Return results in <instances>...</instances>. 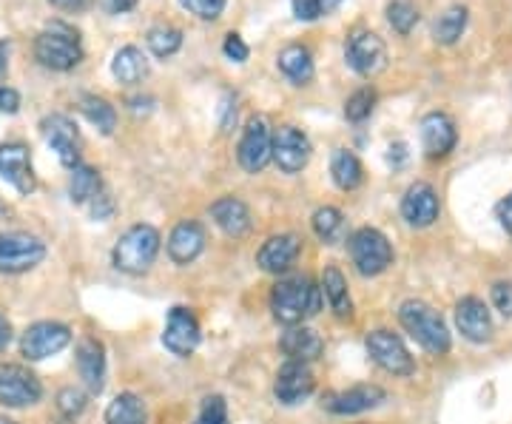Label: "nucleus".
Listing matches in <instances>:
<instances>
[{
	"instance_id": "44",
	"label": "nucleus",
	"mask_w": 512,
	"mask_h": 424,
	"mask_svg": "<svg viewBox=\"0 0 512 424\" xmlns=\"http://www.w3.org/2000/svg\"><path fill=\"white\" fill-rule=\"evenodd\" d=\"M222 52H225V57L228 60H234V63H245L248 60V55H251V49H248V43L242 40L239 35H231L225 37V46H222Z\"/></svg>"
},
{
	"instance_id": "27",
	"label": "nucleus",
	"mask_w": 512,
	"mask_h": 424,
	"mask_svg": "<svg viewBox=\"0 0 512 424\" xmlns=\"http://www.w3.org/2000/svg\"><path fill=\"white\" fill-rule=\"evenodd\" d=\"M276 66H279V72L291 80L293 86H308L313 80V72H316L313 69L311 52L305 46H288V49H282L279 57H276Z\"/></svg>"
},
{
	"instance_id": "18",
	"label": "nucleus",
	"mask_w": 512,
	"mask_h": 424,
	"mask_svg": "<svg viewBox=\"0 0 512 424\" xmlns=\"http://www.w3.org/2000/svg\"><path fill=\"white\" fill-rule=\"evenodd\" d=\"M0 177L9 185H15L20 194H32L37 188L32 154L23 143H3L0 146Z\"/></svg>"
},
{
	"instance_id": "16",
	"label": "nucleus",
	"mask_w": 512,
	"mask_h": 424,
	"mask_svg": "<svg viewBox=\"0 0 512 424\" xmlns=\"http://www.w3.org/2000/svg\"><path fill=\"white\" fill-rule=\"evenodd\" d=\"M74 365H77V373H80L86 390L100 396L106 388V348H103V342L94 336H83L77 342V351H74Z\"/></svg>"
},
{
	"instance_id": "15",
	"label": "nucleus",
	"mask_w": 512,
	"mask_h": 424,
	"mask_svg": "<svg viewBox=\"0 0 512 424\" xmlns=\"http://www.w3.org/2000/svg\"><path fill=\"white\" fill-rule=\"evenodd\" d=\"M311 140L305 131L296 126H282L274 134V163L285 174H299L302 168L311 163Z\"/></svg>"
},
{
	"instance_id": "54",
	"label": "nucleus",
	"mask_w": 512,
	"mask_h": 424,
	"mask_svg": "<svg viewBox=\"0 0 512 424\" xmlns=\"http://www.w3.org/2000/svg\"><path fill=\"white\" fill-rule=\"evenodd\" d=\"M12 217V208L6 203H0V220H9Z\"/></svg>"
},
{
	"instance_id": "14",
	"label": "nucleus",
	"mask_w": 512,
	"mask_h": 424,
	"mask_svg": "<svg viewBox=\"0 0 512 424\" xmlns=\"http://www.w3.org/2000/svg\"><path fill=\"white\" fill-rule=\"evenodd\" d=\"M313 388H316V379H313L311 365H305V362H291L288 359L274 379L276 402L285 407L302 405L313 393Z\"/></svg>"
},
{
	"instance_id": "33",
	"label": "nucleus",
	"mask_w": 512,
	"mask_h": 424,
	"mask_svg": "<svg viewBox=\"0 0 512 424\" xmlns=\"http://www.w3.org/2000/svg\"><path fill=\"white\" fill-rule=\"evenodd\" d=\"M148 49L154 57H171L180 52L183 46V32L177 26H168V23H160V26H151L146 35Z\"/></svg>"
},
{
	"instance_id": "6",
	"label": "nucleus",
	"mask_w": 512,
	"mask_h": 424,
	"mask_svg": "<svg viewBox=\"0 0 512 424\" xmlns=\"http://www.w3.org/2000/svg\"><path fill=\"white\" fill-rule=\"evenodd\" d=\"M46 259V245L35 234L6 231L0 234V271L3 274H26Z\"/></svg>"
},
{
	"instance_id": "10",
	"label": "nucleus",
	"mask_w": 512,
	"mask_h": 424,
	"mask_svg": "<svg viewBox=\"0 0 512 424\" xmlns=\"http://www.w3.org/2000/svg\"><path fill=\"white\" fill-rule=\"evenodd\" d=\"M365 348L367 356H370L382 370L393 373V376H410V373H416L413 356H410V351L404 348L402 339L393 331L367 333Z\"/></svg>"
},
{
	"instance_id": "38",
	"label": "nucleus",
	"mask_w": 512,
	"mask_h": 424,
	"mask_svg": "<svg viewBox=\"0 0 512 424\" xmlns=\"http://www.w3.org/2000/svg\"><path fill=\"white\" fill-rule=\"evenodd\" d=\"M86 402H89V396L80 388L69 385V388H63L57 393V413H60L66 422H74V419L86 410Z\"/></svg>"
},
{
	"instance_id": "47",
	"label": "nucleus",
	"mask_w": 512,
	"mask_h": 424,
	"mask_svg": "<svg viewBox=\"0 0 512 424\" xmlns=\"http://www.w3.org/2000/svg\"><path fill=\"white\" fill-rule=\"evenodd\" d=\"M100 6H103L109 15H123V12L137 6V0H100Z\"/></svg>"
},
{
	"instance_id": "52",
	"label": "nucleus",
	"mask_w": 512,
	"mask_h": 424,
	"mask_svg": "<svg viewBox=\"0 0 512 424\" xmlns=\"http://www.w3.org/2000/svg\"><path fill=\"white\" fill-rule=\"evenodd\" d=\"M151 103H154L151 97H131V100H128V106H131L134 114H140V111H151Z\"/></svg>"
},
{
	"instance_id": "46",
	"label": "nucleus",
	"mask_w": 512,
	"mask_h": 424,
	"mask_svg": "<svg viewBox=\"0 0 512 424\" xmlns=\"http://www.w3.org/2000/svg\"><path fill=\"white\" fill-rule=\"evenodd\" d=\"M234 120H237V100L234 97H225L222 100V131H231Z\"/></svg>"
},
{
	"instance_id": "2",
	"label": "nucleus",
	"mask_w": 512,
	"mask_h": 424,
	"mask_svg": "<svg viewBox=\"0 0 512 424\" xmlns=\"http://www.w3.org/2000/svg\"><path fill=\"white\" fill-rule=\"evenodd\" d=\"M399 322L427 353H433V356L450 353L453 339H450V331H447V322L441 319V314L433 305H427L421 299H407V302L399 305Z\"/></svg>"
},
{
	"instance_id": "50",
	"label": "nucleus",
	"mask_w": 512,
	"mask_h": 424,
	"mask_svg": "<svg viewBox=\"0 0 512 424\" xmlns=\"http://www.w3.org/2000/svg\"><path fill=\"white\" fill-rule=\"evenodd\" d=\"M9 342H12V325H9L6 316H0V351H6Z\"/></svg>"
},
{
	"instance_id": "30",
	"label": "nucleus",
	"mask_w": 512,
	"mask_h": 424,
	"mask_svg": "<svg viewBox=\"0 0 512 424\" xmlns=\"http://www.w3.org/2000/svg\"><path fill=\"white\" fill-rule=\"evenodd\" d=\"M77 109L83 111V117H86L100 134H114V129H117V111H114V106H111L109 100H103V97H97V94H80Z\"/></svg>"
},
{
	"instance_id": "39",
	"label": "nucleus",
	"mask_w": 512,
	"mask_h": 424,
	"mask_svg": "<svg viewBox=\"0 0 512 424\" xmlns=\"http://www.w3.org/2000/svg\"><path fill=\"white\" fill-rule=\"evenodd\" d=\"M345 0H293V15L299 20H316L339 9Z\"/></svg>"
},
{
	"instance_id": "23",
	"label": "nucleus",
	"mask_w": 512,
	"mask_h": 424,
	"mask_svg": "<svg viewBox=\"0 0 512 424\" xmlns=\"http://www.w3.org/2000/svg\"><path fill=\"white\" fill-rule=\"evenodd\" d=\"M387 399L379 385H356V388L333 393L325 399V407L336 416H356V413H367L373 407H379Z\"/></svg>"
},
{
	"instance_id": "42",
	"label": "nucleus",
	"mask_w": 512,
	"mask_h": 424,
	"mask_svg": "<svg viewBox=\"0 0 512 424\" xmlns=\"http://www.w3.org/2000/svg\"><path fill=\"white\" fill-rule=\"evenodd\" d=\"M180 3L200 20H217L225 12V0H180Z\"/></svg>"
},
{
	"instance_id": "28",
	"label": "nucleus",
	"mask_w": 512,
	"mask_h": 424,
	"mask_svg": "<svg viewBox=\"0 0 512 424\" xmlns=\"http://www.w3.org/2000/svg\"><path fill=\"white\" fill-rule=\"evenodd\" d=\"M330 177L342 191H356L365 183V168L359 163V157L348 148H336L330 157Z\"/></svg>"
},
{
	"instance_id": "3",
	"label": "nucleus",
	"mask_w": 512,
	"mask_h": 424,
	"mask_svg": "<svg viewBox=\"0 0 512 424\" xmlns=\"http://www.w3.org/2000/svg\"><path fill=\"white\" fill-rule=\"evenodd\" d=\"M160 231L154 225L137 222L131 225L126 234L117 240L114 251H111V262L117 271L131 274V277H143L151 271L154 259L160 254Z\"/></svg>"
},
{
	"instance_id": "9",
	"label": "nucleus",
	"mask_w": 512,
	"mask_h": 424,
	"mask_svg": "<svg viewBox=\"0 0 512 424\" xmlns=\"http://www.w3.org/2000/svg\"><path fill=\"white\" fill-rule=\"evenodd\" d=\"M69 342H72L69 325H63V322H35L20 336V353L29 362H43V359L55 356L63 348H69Z\"/></svg>"
},
{
	"instance_id": "12",
	"label": "nucleus",
	"mask_w": 512,
	"mask_h": 424,
	"mask_svg": "<svg viewBox=\"0 0 512 424\" xmlns=\"http://www.w3.org/2000/svg\"><path fill=\"white\" fill-rule=\"evenodd\" d=\"M345 57H348V66L362 77H376L379 72L387 69V46L376 32H367V29H356L348 37V46H345Z\"/></svg>"
},
{
	"instance_id": "1",
	"label": "nucleus",
	"mask_w": 512,
	"mask_h": 424,
	"mask_svg": "<svg viewBox=\"0 0 512 424\" xmlns=\"http://www.w3.org/2000/svg\"><path fill=\"white\" fill-rule=\"evenodd\" d=\"M271 311L276 322H282L285 328L305 325L322 311V288L313 285L311 277L279 279L271 291Z\"/></svg>"
},
{
	"instance_id": "4",
	"label": "nucleus",
	"mask_w": 512,
	"mask_h": 424,
	"mask_svg": "<svg viewBox=\"0 0 512 424\" xmlns=\"http://www.w3.org/2000/svg\"><path fill=\"white\" fill-rule=\"evenodd\" d=\"M35 57L55 72H69L80 60H83V46H80V35L66 23H52L46 26L35 40Z\"/></svg>"
},
{
	"instance_id": "32",
	"label": "nucleus",
	"mask_w": 512,
	"mask_h": 424,
	"mask_svg": "<svg viewBox=\"0 0 512 424\" xmlns=\"http://www.w3.org/2000/svg\"><path fill=\"white\" fill-rule=\"evenodd\" d=\"M313 231L325 245H336L345 240V214L333 205H325L313 214Z\"/></svg>"
},
{
	"instance_id": "25",
	"label": "nucleus",
	"mask_w": 512,
	"mask_h": 424,
	"mask_svg": "<svg viewBox=\"0 0 512 424\" xmlns=\"http://www.w3.org/2000/svg\"><path fill=\"white\" fill-rule=\"evenodd\" d=\"M211 220L217 222V228H220L225 237H245L248 231H251V208L242 203L239 197H220L217 203L211 205Z\"/></svg>"
},
{
	"instance_id": "21",
	"label": "nucleus",
	"mask_w": 512,
	"mask_h": 424,
	"mask_svg": "<svg viewBox=\"0 0 512 424\" xmlns=\"http://www.w3.org/2000/svg\"><path fill=\"white\" fill-rule=\"evenodd\" d=\"M302 254V240L296 234H276L256 251V265L268 274H285Z\"/></svg>"
},
{
	"instance_id": "53",
	"label": "nucleus",
	"mask_w": 512,
	"mask_h": 424,
	"mask_svg": "<svg viewBox=\"0 0 512 424\" xmlns=\"http://www.w3.org/2000/svg\"><path fill=\"white\" fill-rule=\"evenodd\" d=\"M404 143H393V146H390V160H393V157H396V166H399V163H404V157H407V151H404Z\"/></svg>"
},
{
	"instance_id": "40",
	"label": "nucleus",
	"mask_w": 512,
	"mask_h": 424,
	"mask_svg": "<svg viewBox=\"0 0 512 424\" xmlns=\"http://www.w3.org/2000/svg\"><path fill=\"white\" fill-rule=\"evenodd\" d=\"M86 208H89V217H92L94 222H109L111 217H114V211H117V203H114L109 188L103 185L92 200L86 203Z\"/></svg>"
},
{
	"instance_id": "19",
	"label": "nucleus",
	"mask_w": 512,
	"mask_h": 424,
	"mask_svg": "<svg viewBox=\"0 0 512 424\" xmlns=\"http://www.w3.org/2000/svg\"><path fill=\"white\" fill-rule=\"evenodd\" d=\"M441 203L436 188L427 183H416L407 188L402 200V217L407 225L413 228H430L433 222L439 220Z\"/></svg>"
},
{
	"instance_id": "55",
	"label": "nucleus",
	"mask_w": 512,
	"mask_h": 424,
	"mask_svg": "<svg viewBox=\"0 0 512 424\" xmlns=\"http://www.w3.org/2000/svg\"><path fill=\"white\" fill-rule=\"evenodd\" d=\"M0 424H12V422H6V419H0Z\"/></svg>"
},
{
	"instance_id": "11",
	"label": "nucleus",
	"mask_w": 512,
	"mask_h": 424,
	"mask_svg": "<svg viewBox=\"0 0 512 424\" xmlns=\"http://www.w3.org/2000/svg\"><path fill=\"white\" fill-rule=\"evenodd\" d=\"M200 339H202V328L191 308L177 305V308H171V311H168V319H165V328H163L165 351L174 353V356H180V359H188L191 353L200 348Z\"/></svg>"
},
{
	"instance_id": "20",
	"label": "nucleus",
	"mask_w": 512,
	"mask_h": 424,
	"mask_svg": "<svg viewBox=\"0 0 512 424\" xmlns=\"http://www.w3.org/2000/svg\"><path fill=\"white\" fill-rule=\"evenodd\" d=\"M458 143V131L456 123L444 114V111H430L424 120H421V146H424V154L430 160H439V157H447Z\"/></svg>"
},
{
	"instance_id": "24",
	"label": "nucleus",
	"mask_w": 512,
	"mask_h": 424,
	"mask_svg": "<svg viewBox=\"0 0 512 424\" xmlns=\"http://www.w3.org/2000/svg\"><path fill=\"white\" fill-rule=\"evenodd\" d=\"M279 351L285 353L291 362L311 365V362H316L325 353V342H322V336L313 331V328L293 325V328H288V331L279 336Z\"/></svg>"
},
{
	"instance_id": "51",
	"label": "nucleus",
	"mask_w": 512,
	"mask_h": 424,
	"mask_svg": "<svg viewBox=\"0 0 512 424\" xmlns=\"http://www.w3.org/2000/svg\"><path fill=\"white\" fill-rule=\"evenodd\" d=\"M9 52H12V43L0 40V77L9 72Z\"/></svg>"
},
{
	"instance_id": "29",
	"label": "nucleus",
	"mask_w": 512,
	"mask_h": 424,
	"mask_svg": "<svg viewBox=\"0 0 512 424\" xmlns=\"http://www.w3.org/2000/svg\"><path fill=\"white\" fill-rule=\"evenodd\" d=\"M111 72H114V77H117L123 86H134V83H140L148 74L146 55H143L137 46H123V49L114 55V60H111Z\"/></svg>"
},
{
	"instance_id": "37",
	"label": "nucleus",
	"mask_w": 512,
	"mask_h": 424,
	"mask_svg": "<svg viewBox=\"0 0 512 424\" xmlns=\"http://www.w3.org/2000/svg\"><path fill=\"white\" fill-rule=\"evenodd\" d=\"M376 109V92L365 86V89H359V92H353L348 97V103H345V117H348L350 123H362L367 120L370 114Z\"/></svg>"
},
{
	"instance_id": "26",
	"label": "nucleus",
	"mask_w": 512,
	"mask_h": 424,
	"mask_svg": "<svg viewBox=\"0 0 512 424\" xmlns=\"http://www.w3.org/2000/svg\"><path fill=\"white\" fill-rule=\"evenodd\" d=\"M322 294L328 299L330 311L339 316V319H348L353 314V302H350V291H348V279L345 274L336 268V265H328L322 271Z\"/></svg>"
},
{
	"instance_id": "13",
	"label": "nucleus",
	"mask_w": 512,
	"mask_h": 424,
	"mask_svg": "<svg viewBox=\"0 0 512 424\" xmlns=\"http://www.w3.org/2000/svg\"><path fill=\"white\" fill-rule=\"evenodd\" d=\"M40 131L46 137V143L52 146V151L57 154L60 166H66L69 171L80 166V134H77V126L66 114H52L40 123Z\"/></svg>"
},
{
	"instance_id": "5",
	"label": "nucleus",
	"mask_w": 512,
	"mask_h": 424,
	"mask_svg": "<svg viewBox=\"0 0 512 424\" xmlns=\"http://www.w3.org/2000/svg\"><path fill=\"white\" fill-rule=\"evenodd\" d=\"M348 251L362 277H379L393 265V245L379 228H359L348 240Z\"/></svg>"
},
{
	"instance_id": "17",
	"label": "nucleus",
	"mask_w": 512,
	"mask_h": 424,
	"mask_svg": "<svg viewBox=\"0 0 512 424\" xmlns=\"http://www.w3.org/2000/svg\"><path fill=\"white\" fill-rule=\"evenodd\" d=\"M456 328L467 342L484 345L493 339V314L478 296H464L456 305Z\"/></svg>"
},
{
	"instance_id": "45",
	"label": "nucleus",
	"mask_w": 512,
	"mask_h": 424,
	"mask_svg": "<svg viewBox=\"0 0 512 424\" xmlns=\"http://www.w3.org/2000/svg\"><path fill=\"white\" fill-rule=\"evenodd\" d=\"M20 109V94L9 86H0V111L6 114H15Z\"/></svg>"
},
{
	"instance_id": "43",
	"label": "nucleus",
	"mask_w": 512,
	"mask_h": 424,
	"mask_svg": "<svg viewBox=\"0 0 512 424\" xmlns=\"http://www.w3.org/2000/svg\"><path fill=\"white\" fill-rule=\"evenodd\" d=\"M490 296H493L495 311L504 319H512V282H495Z\"/></svg>"
},
{
	"instance_id": "31",
	"label": "nucleus",
	"mask_w": 512,
	"mask_h": 424,
	"mask_svg": "<svg viewBox=\"0 0 512 424\" xmlns=\"http://www.w3.org/2000/svg\"><path fill=\"white\" fill-rule=\"evenodd\" d=\"M106 424H146V405L137 393H120L106 407Z\"/></svg>"
},
{
	"instance_id": "49",
	"label": "nucleus",
	"mask_w": 512,
	"mask_h": 424,
	"mask_svg": "<svg viewBox=\"0 0 512 424\" xmlns=\"http://www.w3.org/2000/svg\"><path fill=\"white\" fill-rule=\"evenodd\" d=\"M52 6L63 9V12H83L92 0H49Z\"/></svg>"
},
{
	"instance_id": "35",
	"label": "nucleus",
	"mask_w": 512,
	"mask_h": 424,
	"mask_svg": "<svg viewBox=\"0 0 512 424\" xmlns=\"http://www.w3.org/2000/svg\"><path fill=\"white\" fill-rule=\"evenodd\" d=\"M464 29H467V9H464V6H450V9L436 20L433 35H436L439 43L450 46V43H456L458 37L464 35Z\"/></svg>"
},
{
	"instance_id": "22",
	"label": "nucleus",
	"mask_w": 512,
	"mask_h": 424,
	"mask_svg": "<svg viewBox=\"0 0 512 424\" xmlns=\"http://www.w3.org/2000/svg\"><path fill=\"white\" fill-rule=\"evenodd\" d=\"M205 251V228L197 220H183L174 225L168 234V257L177 265H191L197 262Z\"/></svg>"
},
{
	"instance_id": "48",
	"label": "nucleus",
	"mask_w": 512,
	"mask_h": 424,
	"mask_svg": "<svg viewBox=\"0 0 512 424\" xmlns=\"http://www.w3.org/2000/svg\"><path fill=\"white\" fill-rule=\"evenodd\" d=\"M498 220H501V225L507 228V234L512 237V194L504 200V203L498 205Z\"/></svg>"
},
{
	"instance_id": "36",
	"label": "nucleus",
	"mask_w": 512,
	"mask_h": 424,
	"mask_svg": "<svg viewBox=\"0 0 512 424\" xmlns=\"http://www.w3.org/2000/svg\"><path fill=\"white\" fill-rule=\"evenodd\" d=\"M387 20H390V26H393L399 35H410L413 26L419 23V9H416L410 0H393V3L387 6Z\"/></svg>"
},
{
	"instance_id": "8",
	"label": "nucleus",
	"mask_w": 512,
	"mask_h": 424,
	"mask_svg": "<svg viewBox=\"0 0 512 424\" xmlns=\"http://www.w3.org/2000/svg\"><path fill=\"white\" fill-rule=\"evenodd\" d=\"M237 160L248 174L265 171L268 163L274 160V134H271L268 123L262 117H251L245 123V131H242L237 146Z\"/></svg>"
},
{
	"instance_id": "41",
	"label": "nucleus",
	"mask_w": 512,
	"mask_h": 424,
	"mask_svg": "<svg viewBox=\"0 0 512 424\" xmlns=\"http://www.w3.org/2000/svg\"><path fill=\"white\" fill-rule=\"evenodd\" d=\"M197 424H228V405H225V399L222 396H208L202 402Z\"/></svg>"
},
{
	"instance_id": "34",
	"label": "nucleus",
	"mask_w": 512,
	"mask_h": 424,
	"mask_svg": "<svg viewBox=\"0 0 512 424\" xmlns=\"http://www.w3.org/2000/svg\"><path fill=\"white\" fill-rule=\"evenodd\" d=\"M103 188V177H100V171L92 166H80L72 171V183H69V194H72V203L77 205H86L92 200L94 194Z\"/></svg>"
},
{
	"instance_id": "7",
	"label": "nucleus",
	"mask_w": 512,
	"mask_h": 424,
	"mask_svg": "<svg viewBox=\"0 0 512 424\" xmlns=\"http://www.w3.org/2000/svg\"><path fill=\"white\" fill-rule=\"evenodd\" d=\"M43 385L26 365L6 362L0 365V405L20 410V407H32L40 402Z\"/></svg>"
}]
</instances>
